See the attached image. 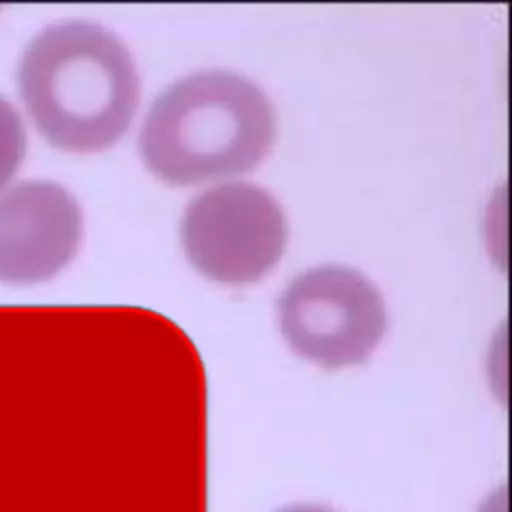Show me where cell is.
<instances>
[{
	"label": "cell",
	"mask_w": 512,
	"mask_h": 512,
	"mask_svg": "<svg viewBox=\"0 0 512 512\" xmlns=\"http://www.w3.org/2000/svg\"><path fill=\"white\" fill-rule=\"evenodd\" d=\"M20 96L56 148L96 152L118 142L140 100V76L126 44L88 20L38 32L18 64Z\"/></svg>",
	"instance_id": "obj_1"
},
{
	"label": "cell",
	"mask_w": 512,
	"mask_h": 512,
	"mask_svg": "<svg viewBox=\"0 0 512 512\" xmlns=\"http://www.w3.org/2000/svg\"><path fill=\"white\" fill-rule=\"evenodd\" d=\"M274 136L276 116L264 90L238 72L210 68L154 98L138 150L160 180L188 186L252 170Z\"/></svg>",
	"instance_id": "obj_2"
},
{
	"label": "cell",
	"mask_w": 512,
	"mask_h": 512,
	"mask_svg": "<svg viewBox=\"0 0 512 512\" xmlns=\"http://www.w3.org/2000/svg\"><path fill=\"white\" fill-rule=\"evenodd\" d=\"M284 340L326 368L364 362L382 340L388 314L372 280L346 264L296 274L276 300Z\"/></svg>",
	"instance_id": "obj_3"
},
{
	"label": "cell",
	"mask_w": 512,
	"mask_h": 512,
	"mask_svg": "<svg viewBox=\"0 0 512 512\" xmlns=\"http://www.w3.org/2000/svg\"><path fill=\"white\" fill-rule=\"evenodd\" d=\"M286 238L280 204L252 182H226L200 192L180 220L188 262L222 284L260 280L280 260Z\"/></svg>",
	"instance_id": "obj_4"
},
{
	"label": "cell",
	"mask_w": 512,
	"mask_h": 512,
	"mask_svg": "<svg viewBox=\"0 0 512 512\" xmlns=\"http://www.w3.org/2000/svg\"><path fill=\"white\" fill-rule=\"evenodd\" d=\"M80 236V206L62 184H16L0 196V282L52 278L74 258Z\"/></svg>",
	"instance_id": "obj_5"
},
{
	"label": "cell",
	"mask_w": 512,
	"mask_h": 512,
	"mask_svg": "<svg viewBox=\"0 0 512 512\" xmlns=\"http://www.w3.org/2000/svg\"><path fill=\"white\" fill-rule=\"evenodd\" d=\"M26 152L24 124L14 106L0 96V188L18 170Z\"/></svg>",
	"instance_id": "obj_6"
},
{
	"label": "cell",
	"mask_w": 512,
	"mask_h": 512,
	"mask_svg": "<svg viewBox=\"0 0 512 512\" xmlns=\"http://www.w3.org/2000/svg\"><path fill=\"white\" fill-rule=\"evenodd\" d=\"M276 512H334V510L328 506H322V504H290Z\"/></svg>",
	"instance_id": "obj_7"
}]
</instances>
